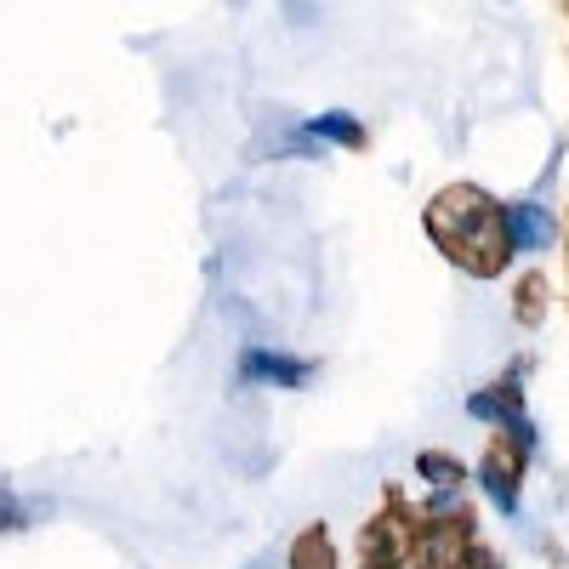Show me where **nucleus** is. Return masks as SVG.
Listing matches in <instances>:
<instances>
[{
    "label": "nucleus",
    "instance_id": "obj_2",
    "mask_svg": "<svg viewBox=\"0 0 569 569\" xmlns=\"http://www.w3.org/2000/svg\"><path fill=\"white\" fill-rule=\"evenodd\" d=\"M246 376H251V382H273V388H302L308 365L284 359V353H246Z\"/></svg>",
    "mask_w": 569,
    "mask_h": 569
},
{
    "label": "nucleus",
    "instance_id": "obj_5",
    "mask_svg": "<svg viewBox=\"0 0 569 569\" xmlns=\"http://www.w3.org/2000/svg\"><path fill=\"white\" fill-rule=\"evenodd\" d=\"M421 472H427V479L456 485V461H450V456H433V450H427V456H421Z\"/></svg>",
    "mask_w": 569,
    "mask_h": 569
},
{
    "label": "nucleus",
    "instance_id": "obj_4",
    "mask_svg": "<svg viewBox=\"0 0 569 569\" xmlns=\"http://www.w3.org/2000/svg\"><path fill=\"white\" fill-rule=\"evenodd\" d=\"M308 137H337V142H365V131H359V120L353 114H319V120H308Z\"/></svg>",
    "mask_w": 569,
    "mask_h": 569
},
{
    "label": "nucleus",
    "instance_id": "obj_1",
    "mask_svg": "<svg viewBox=\"0 0 569 569\" xmlns=\"http://www.w3.org/2000/svg\"><path fill=\"white\" fill-rule=\"evenodd\" d=\"M507 246H518V251L552 246V217H547L541 206H512V211H507Z\"/></svg>",
    "mask_w": 569,
    "mask_h": 569
},
{
    "label": "nucleus",
    "instance_id": "obj_3",
    "mask_svg": "<svg viewBox=\"0 0 569 569\" xmlns=\"http://www.w3.org/2000/svg\"><path fill=\"white\" fill-rule=\"evenodd\" d=\"M512 485H518L512 456H501V450H496V456H485V490L496 496V507H501V512H512V507H518V490H512Z\"/></svg>",
    "mask_w": 569,
    "mask_h": 569
},
{
    "label": "nucleus",
    "instance_id": "obj_6",
    "mask_svg": "<svg viewBox=\"0 0 569 569\" xmlns=\"http://www.w3.org/2000/svg\"><path fill=\"white\" fill-rule=\"evenodd\" d=\"M297 569H330V558H325V541H319V536L297 547Z\"/></svg>",
    "mask_w": 569,
    "mask_h": 569
}]
</instances>
